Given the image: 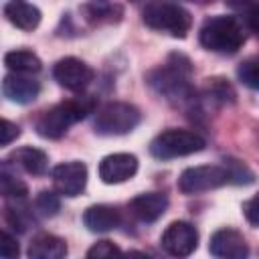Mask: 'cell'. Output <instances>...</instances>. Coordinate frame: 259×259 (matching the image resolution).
Masks as SVG:
<instances>
[{"instance_id":"1","label":"cell","mask_w":259,"mask_h":259,"mask_svg":"<svg viewBox=\"0 0 259 259\" xmlns=\"http://www.w3.org/2000/svg\"><path fill=\"white\" fill-rule=\"evenodd\" d=\"M93 105H95V101L91 95H83V97H75V99L63 101V103H57L38 115L34 130L40 138L59 140L69 132V127L73 123H77L87 113H91Z\"/></svg>"},{"instance_id":"2","label":"cell","mask_w":259,"mask_h":259,"mask_svg":"<svg viewBox=\"0 0 259 259\" xmlns=\"http://www.w3.org/2000/svg\"><path fill=\"white\" fill-rule=\"evenodd\" d=\"M190 61L184 55H170L168 63L148 75V83L166 99L172 101H188L192 99V87L188 83Z\"/></svg>"},{"instance_id":"3","label":"cell","mask_w":259,"mask_h":259,"mask_svg":"<svg viewBox=\"0 0 259 259\" xmlns=\"http://www.w3.org/2000/svg\"><path fill=\"white\" fill-rule=\"evenodd\" d=\"M198 38H200V45L212 53L233 55L243 47L245 32L235 16L219 14V16H210L202 22Z\"/></svg>"},{"instance_id":"4","label":"cell","mask_w":259,"mask_h":259,"mask_svg":"<svg viewBox=\"0 0 259 259\" xmlns=\"http://www.w3.org/2000/svg\"><path fill=\"white\" fill-rule=\"evenodd\" d=\"M142 18L150 28L168 32L176 38H184L192 24L190 12L174 2H150L144 6Z\"/></svg>"},{"instance_id":"5","label":"cell","mask_w":259,"mask_h":259,"mask_svg":"<svg viewBox=\"0 0 259 259\" xmlns=\"http://www.w3.org/2000/svg\"><path fill=\"white\" fill-rule=\"evenodd\" d=\"M204 148V138L190 130H164L158 134L150 144V154L160 160L180 158L194 152H200Z\"/></svg>"},{"instance_id":"6","label":"cell","mask_w":259,"mask_h":259,"mask_svg":"<svg viewBox=\"0 0 259 259\" xmlns=\"http://www.w3.org/2000/svg\"><path fill=\"white\" fill-rule=\"evenodd\" d=\"M142 115L140 109L125 101H111L103 105L95 117V134L99 136H123L136 130Z\"/></svg>"},{"instance_id":"7","label":"cell","mask_w":259,"mask_h":259,"mask_svg":"<svg viewBox=\"0 0 259 259\" xmlns=\"http://www.w3.org/2000/svg\"><path fill=\"white\" fill-rule=\"evenodd\" d=\"M229 182V172L225 166L206 164V166H192L186 168L178 178V190L182 194H198L204 190L219 188Z\"/></svg>"},{"instance_id":"8","label":"cell","mask_w":259,"mask_h":259,"mask_svg":"<svg viewBox=\"0 0 259 259\" xmlns=\"http://www.w3.org/2000/svg\"><path fill=\"white\" fill-rule=\"evenodd\" d=\"M160 243H162V249L168 255L182 259V257H188V255L194 253V249L198 245V233L190 223L174 221L162 233Z\"/></svg>"},{"instance_id":"9","label":"cell","mask_w":259,"mask_h":259,"mask_svg":"<svg viewBox=\"0 0 259 259\" xmlns=\"http://www.w3.org/2000/svg\"><path fill=\"white\" fill-rule=\"evenodd\" d=\"M53 77L65 89L83 91L93 81V69L87 63H83L81 59L65 57V59L57 61V65L53 67Z\"/></svg>"},{"instance_id":"10","label":"cell","mask_w":259,"mask_h":259,"mask_svg":"<svg viewBox=\"0 0 259 259\" xmlns=\"http://www.w3.org/2000/svg\"><path fill=\"white\" fill-rule=\"evenodd\" d=\"M87 184V166L83 162H63L53 170V186L63 196H77Z\"/></svg>"},{"instance_id":"11","label":"cell","mask_w":259,"mask_h":259,"mask_svg":"<svg viewBox=\"0 0 259 259\" xmlns=\"http://www.w3.org/2000/svg\"><path fill=\"white\" fill-rule=\"evenodd\" d=\"M208 251L217 259H247L249 245L245 237L235 229H219L208 243Z\"/></svg>"},{"instance_id":"12","label":"cell","mask_w":259,"mask_h":259,"mask_svg":"<svg viewBox=\"0 0 259 259\" xmlns=\"http://www.w3.org/2000/svg\"><path fill=\"white\" fill-rule=\"evenodd\" d=\"M138 172V158L134 154H109L99 162V178L105 184H119Z\"/></svg>"},{"instance_id":"13","label":"cell","mask_w":259,"mask_h":259,"mask_svg":"<svg viewBox=\"0 0 259 259\" xmlns=\"http://www.w3.org/2000/svg\"><path fill=\"white\" fill-rule=\"evenodd\" d=\"M127 206L136 219H140L144 223H154L166 212L168 198L162 192H144V194H138L136 198H132Z\"/></svg>"},{"instance_id":"14","label":"cell","mask_w":259,"mask_h":259,"mask_svg":"<svg viewBox=\"0 0 259 259\" xmlns=\"http://www.w3.org/2000/svg\"><path fill=\"white\" fill-rule=\"evenodd\" d=\"M2 93L10 101L24 105V103H32L38 97L40 85H38V81L30 79V77H24V75H18V73H10L2 81Z\"/></svg>"},{"instance_id":"15","label":"cell","mask_w":259,"mask_h":259,"mask_svg":"<svg viewBox=\"0 0 259 259\" xmlns=\"http://www.w3.org/2000/svg\"><path fill=\"white\" fill-rule=\"evenodd\" d=\"M121 217L115 206L109 204H93L83 212V223L93 233H107L119 225Z\"/></svg>"},{"instance_id":"16","label":"cell","mask_w":259,"mask_h":259,"mask_svg":"<svg viewBox=\"0 0 259 259\" xmlns=\"http://www.w3.org/2000/svg\"><path fill=\"white\" fill-rule=\"evenodd\" d=\"M67 243L57 235H36L28 245V259H65Z\"/></svg>"},{"instance_id":"17","label":"cell","mask_w":259,"mask_h":259,"mask_svg":"<svg viewBox=\"0 0 259 259\" xmlns=\"http://www.w3.org/2000/svg\"><path fill=\"white\" fill-rule=\"evenodd\" d=\"M8 160L16 166H20L24 172L28 174H34V176H40L47 172V166H49V158L42 150L38 148H32V146H22V148H16Z\"/></svg>"},{"instance_id":"18","label":"cell","mask_w":259,"mask_h":259,"mask_svg":"<svg viewBox=\"0 0 259 259\" xmlns=\"http://www.w3.org/2000/svg\"><path fill=\"white\" fill-rule=\"evenodd\" d=\"M4 14H6V18H8L16 28H22V30H32V28H36L38 22H40V10H38L34 4L20 2V0L8 2V4L4 6Z\"/></svg>"},{"instance_id":"19","label":"cell","mask_w":259,"mask_h":259,"mask_svg":"<svg viewBox=\"0 0 259 259\" xmlns=\"http://www.w3.org/2000/svg\"><path fill=\"white\" fill-rule=\"evenodd\" d=\"M4 65L14 71V73H38L42 69L40 59L26 49H18V51H10L4 55Z\"/></svg>"},{"instance_id":"20","label":"cell","mask_w":259,"mask_h":259,"mask_svg":"<svg viewBox=\"0 0 259 259\" xmlns=\"http://www.w3.org/2000/svg\"><path fill=\"white\" fill-rule=\"evenodd\" d=\"M0 192L6 198H24L28 194V188L20 178L10 174L6 170V166H2V170H0Z\"/></svg>"},{"instance_id":"21","label":"cell","mask_w":259,"mask_h":259,"mask_svg":"<svg viewBox=\"0 0 259 259\" xmlns=\"http://www.w3.org/2000/svg\"><path fill=\"white\" fill-rule=\"evenodd\" d=\"M239 81L243 85H247L249 89L259 91V59H247L239 65L237 69Z\"/></svg>"},{"instance_id":"22","label":"cell","mask_w":259,"mask_h":259,"mask_svg":"<svg viewBox=\"0 0 259 259\" xmlns=\"http://www.w3.org/2000/svg\"><path fill=\"white\" fill-rule=\"evenodd\" d=\"M227 164H225V168H227V172H229V182H235V184H251L253 180H255V176H253V172L243 164V162H239V160H225Z\"/></svg>"},{"instance_id":"23","label":"cell","mask_w":259,"mask_h":259,"mask_svg":"<svg viewBox=\"0 0 259 259\" xmlns=\"http://www.w3.org/2000/svg\"><path fill=\"white\" fill-rule=\"evenodd\" d=\"M121 249L111 241H97L87 251V259H121Z\"/></svg>"},{"instance_id":"24","label":"cell","mask_w":259,"mask_h":259,"mask_svg":"<svg viewBox=\"0 0 259 259\" xmlns=\"http://www.w3.org/2000/svg\"><path fill=\"white\" fill-rule=\"evenodd\" d=\"M34 204H36L38 212H42L45 217H53V214H57V210H59V206H61L59 196H57L55 192H51V190H42V192H38Z\"/></svg>"},{"instance_id":"25","label":"cell","mask_w":259,"mask_h":259,"mask_svg":"<svg viewBox=\"0 0 259 259\" xmlns=\"http://www.w3.org/2000/svg\"><path fill=\"white\" fill-rule=\"evenodd\" d=\"M18 255H20V249H18L16 239L8 231H2V235H0V257L2 259H18Z\"/></svg>"},{"instance_id":"26","label":"cell","mask_w":259,"mask_h":259,"mask_svg":"<svg viewBox=\"0 0 259 259\" xmlns=\"http://www.w3.org/2000/svg\"><path fill=\"white\" fill-rule=\"evenodd\" d=\"M85 10H87V18L89 20H101V18H107V20H111L109 16L115 12V10H119L117 6H113V4H87L85 6Z\"/></svg>"},{"instance_id":"27","label":"cell","mask_w":259,"mask_h":259,"mask_svg":"<svg viewBox=\"0 0 259 259\" xmlns=\"http://www.w3.org/2000/svg\"><path fill=\"white\" fill-rule=\"evenodd\" d=\"M20 136V127L8 119H2L0 123V144L2 146H8L12 140H16Z\"/></svg>"},{"instance_id":"28","label":"cell","mask_w":259,"mask_h":259,"mask_svg":"<svg viewBox=\"0 0 259 259\" xmlns=\"http://www.w3.org/2000/svg\"><path fill=\"white\" fill-rule=\"evenodd\" d=\"M243 212H245V219H247L253 227H259V192L243 204Z\"/></svg>"},{"instance_id":"29","label":"cell","mask_w":259,"mask_h":259,"mask_svg":"<svg viewBox=\"0 0 259 259\" xmlns=\"http://www.w3.org/2000/svg\"><path fill=\"white\" fill-rule=\"evenodd\" d=\"M247 24L259 36V4H255V6L249 8V12H247Z\"/></svg>"},{"instance_id":"30","label":"cell","mask_w":259,"mask_h":259,"mask_svg":"<svg viewBox=\"0 0 259 259\" xmlns=\"http://www.w3.org/2000/svg\"><path fill=\"white\" fill-rule=\"evenodd\" d=\"M121 259H152V257L144 251H127V253L121 255Z\"/></svg>"}]
</instances>
